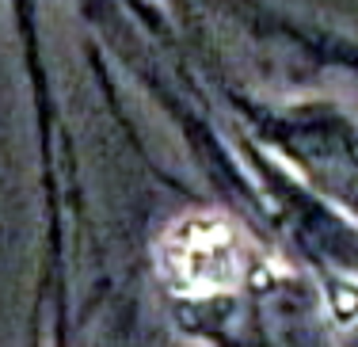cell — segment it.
Listing matches in <instances>:
<instances>
[{
	"mask_svg": "<svg viewBox=\"0 0 358 347\" xmlns=\"http://www.w3.org/2000/svg\"><path fill=\"white\" fill-rule=\"evenodd\" d=\"M160 264L176 290H225L241 275V256H236L233 233L217 218H191V222L176 225L172 236L160 248Z\"/></svg>",
	"mask_w": 358,
	"mask_h": 347,
	"instance_id": "obj_1",
	"label": "cell"
}]
</instances>
